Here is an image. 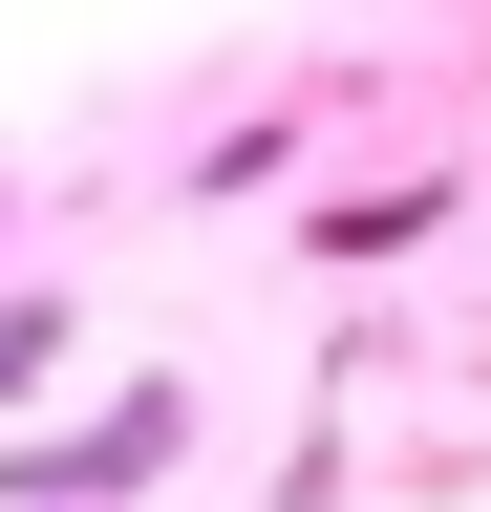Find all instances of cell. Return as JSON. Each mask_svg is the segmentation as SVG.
Listing matches in <instances>:
<instances>
[{
    "instance_id": "cell-1",
    "label": "cell",
    "mask_w": 491,
    "mask_h": 512,
    "mask_svg": "<svg viewBox=\"0 0 491 512\" xmlns=\"http://www.w3.org/2000/svg\"><path fill=\"white\" fill-rule=\"evenodd\" d=\"M150 448H171V384H129V406H107V427H65V448H22L0 491H22V512H86V491H129Z\"/></svg>"
}]
</instances>
